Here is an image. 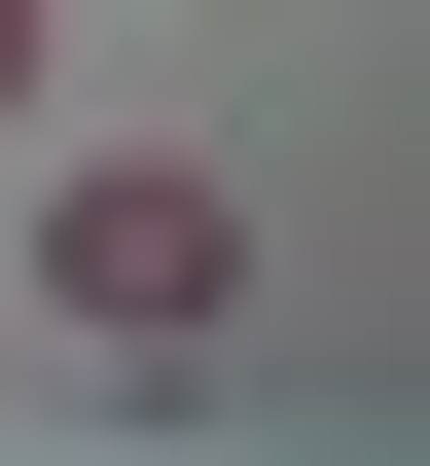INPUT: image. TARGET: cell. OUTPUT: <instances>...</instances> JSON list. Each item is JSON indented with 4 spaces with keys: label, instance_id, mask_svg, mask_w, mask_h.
I'll return each instance as SVG.
<instances>
[{
    "label": "cell",
    "instance_id": "cell-1",
    "mask_svg": "<svg viewBox=\"0 0 430 466\" xmlns=\"http://www.w3.org/2000/svg\"><path fill=\"white\" fill-rule=\"evenodd\" d=\"M36 288L108 323V359H180V323L251 288V179H215V144H72V179H36Z\"/></svg>",
    "mask_w": 430,
    "mask_h": 466
},
{
    "label": "cell",
    "instance_id": "cell-2",
    "mask_svg": "<svg viewBox=\"0 0 430 466\" xmlns=\"http://www.w3.org/2000/svg\"><path fill=\"white\" fill-rule=\"evenodd\" d=\"M36 108H72V0H0V144H36Z\"/></svg>",
    "mask_w": 430,
    "mask_h": 466
}]
</instances>
